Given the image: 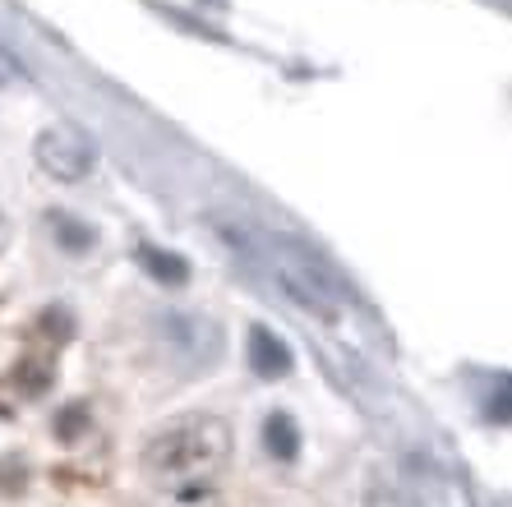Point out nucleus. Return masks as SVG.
Segmentation results:
<instances>
[{"label": "nucleus", "mask_w": 512, "mask_h": 507, "mask_svg": "<svg viewBox=\"0 0 512 507\" xmlns=\"http://www.w3.org/2000/svg\"><path fill=\"white\" fill-rule=\"evenodd\" d=\"M10 79H19V60L10 51H0V83H10Z\"/></svg>", "instance_id": "13"}, {"label": "nucleus", "mask_w": 512, "mask_h": 507, "mask_svg": "<svg viewBox=\"0 0 512 507\" xmlns=\"http://www.w3.org/2000/svg\"><path fill=\"white\" fill-rule=\"evenodd\" d=\"M162 342L171 346L185 369H208L222 355V328L203 314H185V309H171L162 319Z\"/></svg>", "instance_id": "4"}, {"label": "nucleus", "mask_w": 512, "mask_h": 507, "mask_svg": "<svg viewBox=\"0 0 512 507\" xmlns=\"http://www.w3.org/2000/svg\"><path fill=\"white\" fill-rule=\"evenodd\" d=\"M489 420H494V425H508V383H503V378H499V397L489 401Z\"/></svg>", "instance_id": "12"}, {"label": "nucleus", "mask_w": 512, "mask_h": 507, "mask_svg": "<svg viewBox=\"0 0 512 507\" xmlns=\"http://www.w3.org/2000/svg\"><path fill=\"white\" fill-rule=\"evenodd\" d=\"M33 157H37V166H42L51 180L74 185V180H84L88 171H93L97 148L74 130V125H47V130L33 139Z\"/></svg>", "instance_id": "3"}, {"label": "nucleus", "mask_w": 512, "mask_h": 507, "mask_svg": "<svg viewBox=\"0 0 512 507\" xmlns=\"http://www.w3.org/2000/svg\"><path fill=\"white\" fill-rule=\"evenodd\" d=\"M263 254H268V268H273L277 286H282L300 309H310L314 319H323V323H337L346 314L342 277H337L310 245H300V240H291V236H268Z\"/></svg>", "instance_id": "1"}, {"label": "nucleus", "mask_w": 512, "mask_h": 507, "mask_svg": "<svg viewBox=\"0 0 512 507\" xmlns=\"http://www.w3.org/2000/svg\"><path fill=\"white\" fill-rule=\"evenodd\" d=\"M365 507H416V503H411L397 484H374L370 494H365Z\"/></svg>", "instance_id": "10"}, {"label": "nucleus", "mask_w": 512, "mask_h": 507, "mask_svg": "<svg viewBox=\"0 0 512 507\" xmlns=\"http://www.w3.org/2000/svg\"><path fill=\"white\" fill-rule=\"evenodd\" d=\"M263 448L273 452L277 461H296L300 457V425L286 411H273L263 420Z\"/></svg>", "instance_id": "6"}, {"label": "nucleus", "mask_w": 512, "mask_h": 507, "mask_svg": "<svg viewBox=\"0 0 512 507\" xmlns=\"http://www.w3.org/2000/svg\"><path fill=\"white\" fill-rule=\"evenodd\" d=\"M245 355H250V369L259 378H286L291 365H296V360H291V346H286L273 328H263V323L250 328V351Z\"/></svg>", "instance_id": "5"}, {"label": "nucleus", "mask_w": 512, "mask_h": 507, "mask_svg": "<svg viewBox=\"0 0 512 507\" xmlns=\"http://www.w3.org/2000/svg\"><path fill=\"white\" fill-rule=\"evenodd\" d=\"M139 259H143V268L153 272L157 282H167V286L190 282V263L180 259V254H171V249H143Z\"/></svg>", "instance_id": "7"}, {"label": "nucleus", "mask_w": 512, "mask_h": 507, "mask_svg": "<svg viewBox=\"0 0 512 507\" xmlns=\"http://www.w3.org/2000/svg\"><path fill=\"white\" fill-rule=\"evenodd\" d=\"M51 226H56L60 231V245L65 249H74V254H79V249H88L93 245V226H79V222H70V217H51Z\"/></svg>", "instance_id": "9"}, {"label": "nucleus", "mask_w": 512, "mask_h": 507, "mask_svg": "<svg viewBox=\"0 0 512 507\" xmlns=\"http://www.w3.org/2000/svg\"><path fill=\"white\" fill-rule=\"evenodd\" d=\"M231 452V429L227 420L217 415H190V420H176L162 434L148 438L143 448V466L153 475H167V480H185V475H203L222 466Z\"/></svg>", "instance_id": "2"}, {"label": "nucleus", "mask_w": 512, "mask_h": 507, "mask_svg": "<svg viewBox=\"0 0 512 507\" xmlns=\"http://www.w3.org/2000/svg\"><path fill=\"white\" fill-rule=\"evenodd\" d=\"M24 461L19 457H0V494H19L24 489Z\"/></svg>", "instance_id": "11"}, {"label": "nucleus", "mask_w": 512, "mask_h": 507, "mask_svg": "<svg viewBox=\"0 0 512 507\" xmlns=\"http://www.w3.org/2000/svg\"><path fill=\"white\" fill-rule=\"evenodd\" d=\"M88 420H93V415H88V406H84V401H74V406H65V411H60L56 434L65 438V443H74V438L88 429Z\"/></svg>", "instance_id": "8"}]
</instances>
